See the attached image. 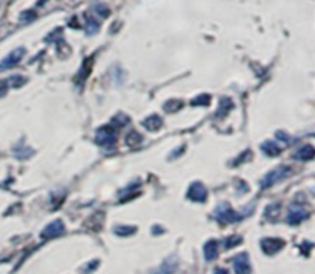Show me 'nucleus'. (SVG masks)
<instances>
[{
  "label": "nucleus",
  "mask_w": 315,
  "mask_h": 274,
  "mask_svg": "<svg viewBox=\"0 0 315 274\" xmlns=\"http://www.w3.org/2000/svg\"><path fill=\"white\" fill-rule=\"evenodd\" d=\"M290 172H292V169H290V166L287 165H281V166H277L274 168L272 171H269L266 176L260 180V187L261 188H269L272 185H275L277 182H281L283 179H286L287 176H290Z\"/></svg>",
  "instance_id": "f257e3e1"
},
{
  "label": "nucleus",
  "mask_w": 315,
  "mask_h": 274,
  "mask_svg": "<svg viewBox=\"0 0 315 274\" xmlns=\"http://www.w3.org/2000/svg\"><path fill=\"white\" fill-rule=\"evenodd\" d=\"M214 219L220 223H234L243 219V214L234 211L228 204H220L214 210Z\"/></svg>",
  "instance_id": "f03ea898"
},
{
  "label": "nucleus",
  "mask_w": 315,
  "mask_h": 274,
  "mask_svg": "<svg viewBox=\"0 0 315 274\" xmlns=\"http://www.w3.org/2000/svg\"><path fill=\"white\" fill-rule=\"evenodd\" d=\"M117 142V134L112 127H102L95 133V143L99 146H112Z\"/></svg>",
  "instance_id": "7ed1b4c3"
},
{
  "label": "nucleus",
  "mask_w": 315,
  "mask_h": 274,
  "mask_svg": "<svg viewBox=\"0 0 315 274\" xmlns=\"http://www.w3.org/2000/svg\"><path fill=\"white\" fill-rule=\"evenodd\" d=\"M188 199H189V201H192V202H197V204L206 202V199H208V190H206V187L202 182H194V184H191V187L188 190Z\"/></svg>",
  "instance_id": "20e7f679"
},
{
  "label": "nucleus",
  "mask_w": 315,
  "mask_h": 274,
  "mask_svg": "<svg viewBox=\"0 0 315 274\" xmlns=\"http://www.w3.org/2000/svg\"><path fill=\"white\" fill-rule=\"evenodd\" d=\"M260 246H261V250H263V253H264V254H268V256H274V254H277L278 251H281V250H283V246H284V240L277 239V237H266V239H261Z\"/></svg>",
  "instance_id": "39448f33"
},
{
  "label": "nucleus",
  "mask_w": 315,
  "mask_h": 274,
  "mask_svg": "<svg viewBox=\"0 0 315 274\" xmlns=\"http://www.w3.org/2000/svg\"><path fill=\"white\" fill-rule=\"evenodd\" d=\"M65 233V225L60 219L57 220H53L51 223H48L45 227V230L42 231L40 237L45 239V240H50V239H54V237H59Z\"/></svg>",
  "instance_id": "423d86ee"
},
{
  "label": "nucleus",
  "mask_w": 315,
  "mask_h": 274,
  "mask_svg": "<svg viewBox=\"0 0 315 274\" xmlns=\"http://www.w3.org/2000/svg\"><path fill=\"white\" fill-rule=\"evenodd\" d=\"M25 53H27V49L23 46L16 48L14 51H11L2 62H0V71H5V69H10V68L16 66L22 60V57L25 56Z\"/></svg>",
  "instance_id": "0eeeda50"
},
{
  "label": "nucleus",
  "mask_w": 315,
  "mask_h": 274,
  "mask_svg": "<svg viewBox=\"0 0 315 274\" xmlns=\"http://www.w3.org/2000/svg\"><path fill=\"white\" fill-rule=\"evenodd\" d=\"M309 217V211L304 210L301 205H290L289 208V213H287V223H290V225H298V223H301L304 219Z\"/></svg>",
  "instance_id": "6e6552de"
},
{
  "label": "nucleus",
  "mask_w": 315,
  "mask_h": 274,
  "mask_svg": "<svg viewBox=\"0 0 315 274\" xmlns=\"http://www.w3.org/2000/svg\"><path fill=\"white\" fill-rule=\"evenodd\" d=\"M232 266H234V271L238 274L251 272V262H249L248 253H240L238 256H235L232 259Z\"/></svg>",
  "instance_id": "1a4fd4ad"
},
{
  "label": "nucleus",
  "mask_w": 315,
  "mask_h": 274,
  "mask_svg": "<svg viewBox=\"0 0 315 274\" xmlns=\"http://www.w3.org/2000/svg\"><path fill=\"white\" fill-rule=\"evenodd\" d=\"M141 125H143V128H146L148 131L154 133V131H159L163 127V120H162L160 116L152 114V116L146 117L144 120H141Z\"/></svg>",
  "instance_id": "9d476101"
},
{
  "label": "nucleus",
  "mask_w": 315,
  "mask_h": 274,
  "mask_svg": "<svg viewBox=\"0 0 315 274\" xmlns=\"http://www.w3.org/2000/svg\"><path fill=\"white\" fill-rule=\"evenodd\" d=\"M203 256L208 262L217 259L219 256V242L217 240H208L203 246Z\"/></svg>",
  "instance_id": "9b49d317"
},
{
  "label": "nucleus",
  "mask_w": 315,
  "mask_h": 274,
  "mask_svg": "<svg viewBox=\"0 0 315 274\" xmlns=\"http://www.w3.org/2000/svg\"><path fill=\"white\" fill-rule=\"evenodd\" d=\"M260 148H261V151H263L266 156H269V157H277V156L281 154V148H280L275 142H272V140L263 142V143L260 145Z\"/></svg>",
  "instance_id": "f8f14e48"
},
{
  "label": "nucleus",
  "mask_w": 315,
  "mask_h": 274,
  "mask_svg": "<svg viewBox=\"0 0 315 274\" xmlns=\"http://www.w3.org/2000/svg\"><path fill=\"white\" fill-rule=\"evenodd\" d=\"M99 30H100V23H99V20H97L94 16H91L89 13H86V14H85V31L88 33V36L95 34Z\"/></svg>",
  "instance_id": "ddd939ff"
},
{
  "label": "nucleus",
  "mask_w": 315,
  "mask_h": 274,
  "mask_svg": "<svg viewBox=\"0 0 315 274\" xmlns=\"http://www.w3.org/2000/svg\"><path fill=\"white\" fill-rule=\"evenodd\" d=\"M315 156V149L312 145H303L298 151L294 154V159L297 160H312Z\"/></svg>",
  "instance_id": "4468645a"
},
{
  "label": "nucleus",
  "mask_w": 315,
  "mask_h": 274,
  "mask_svg": "<svg viewBox=\"0 0 315 274\" xmlns=\"http://www.w3.org/2000/svg\"><path fill=\"white\" fill-rule=\"evenodd\" d=\"M232 101H229L228 97H223L220 101V110L219 113H215V117H222V116H226V113H229V110L232 108Z\"/></svg>",
  "instance_id": "2eb2a0df"
},
{
  "label": "nucleus",
  "mask_w": 315,
  "mask_h": 274,
  "mask_svg": "<svg viewBox=\"0 0 315 274\" xmlns=\"http://www.w3.org/2000/svg\"><path fill=\"white\" fill-rule=\"evenodd\" d=\"M211 104V96L209 94H200L194 101H191L192 107H209Z\"/></svg>",
  "instance_id": "dca6fc26"
},
{
  "label": "nucleus",
  "mask_w": 315,
  "mask_h": 274,
  "mask_svg": "<svg viewBox=\"0 0 315 274\" xmlns=\"http://www.w3.org/2000/svg\"><path fill=\"white\" fill-rule=\"evenodd\" d=\"M182 107H183V102L182 101H177V99H173V101H168L166 104H165V111L166 113H177L179 110H182Z\"/></svg>",
  "instance_id": "f3484780"
},
{
  "label": "nucleus",
  "mask_w": 315,
  "mask_h": 274,
  "mask_svg": "<svg viewBox=\"0 0 315 274\" xmlns=\"http://www.w3.org/2000/svg\"><path fill=\"white\" fill-rule=\"evenodd\" d=\"M126 143L129 145V146H135V145H140L141 142H143V136L140 134V133H137V131H131L128 136H126Z\"/></svg>",
  "instance_id": "a211bd4d"
},
{
  "label": "nucleus",
  "mask_w": 315,
  "mask_h": 274,
  "mask_svg": "<svg viewBox=\"0 0 315 274\" xmlns=\"http://www.w3.org/2000/svg\"><path fill=\"white\" fill-rule=\"evenodd\" d=\"M135 227H129V225H118V227H115L114 228V233L117 234V236H131V234H134L135 233Z\"/></svg>",
  "instance_id": "6ab92c4d"
},
{
  "label": "nucleus",
  "mask_w": 315,
  "mask_h": 274,
  "mask_svg": "<svg viewBox=\"0 0 315 274\" xmlns=\"http://www.w3.org/2000/svg\"><path fill=\"white\" fill-rule=\"evenodd\" d=\"M278 213H280V205L272 204V205H269L268 208L264 210V217H268L269 220H274L278 216Z\"/></svg>",
  "instance_id": "aec40b11"
},
{
  "label": "nucleus",
  "mask_w": 315,
  "mask_h": 274,
  "mask_svg": "<svg viewBox=\"0 0 315 274\" xmlns=\"http://www.w3.org/2000/svg\"><path fill=\"white\" fill-rule=\"evenodd\" d=\"M241 242H243V239H241L240 236H232V237H228V239H226L225 246H226V248H234V246L240 245Z\"/></svg>",
  "instance_id": "412c9836"
},
{
  "label": "nucleus",
  "mask_w": 315,
  "mask_h": 274,
  "mask_svg": "<svg viewBox=\"0 0 315 274\" xmlns=\"http://www.w3.org/2000/svg\"><path fill=\"white\" fill-rule=\"evenodd\" d=\"M92 11L94 13H97V14H99L100 17H108L109 16V10L105 7V5H95V7H92Z\"/></svg>",
  "instance_id": "4be33fe9"
},
{
  "label": "nucleus",
  "mask_w": 315,
  "mask_h": 274,
  "mask_svg": "<svg viewBox=\"0 0 315 274\" xmlns=\"http://www.w3.org/2000/svg\"><path fill=\"white\" fill-rule=\"evenodd\" d=\"M36 19V13L34 11H23L22 14H20V20L22 22H25V23H28V22H31V20H34Z\"/></svg>",
  "instance_id": "5701e85b"
},
{
  "label": "nucleus",
  "mask_w": 315,
  "mask_h": 274,
  "mask_svg": "<svg viewBox=\"0 0 315 274\" xmlns=\"http://www.w3.org/2000/svg\"><path fill=\"white\" fill-rule=\"evenodd\" d=\"M10 82H13L14 86H20V85H23V83L27 82V79H25V77H22V76H13V77L10 79Z\"/></svg>",
  "instance_id": "b1692460"
},
{
  "label": "nucleus",
  "mask_w": 315,
  "mask_h": 274,
  "mask_svg": "<svg viewBox=\"0 0 315 274\" xmlns=\"http://www.w3.org/2000/svg\"><path fill=\"white\" fill-rule=\"evenodd\" d=\"M8 93V80H0V97Z\"/></svg>",
  "instance_id": "393cba45"
},
{
  "label": "nucleus",
  "mask_w": 315,
  "mask_h": 274,
  "mask_svg": "<svg viewBox=\"0 0 315 274\" xmlns=\"http://www.w3.org/2000/svg\"><path fill=\"white\" fill-rule=\"evenodd\" d=\"M277 139H280V140H283V142H290V137L287 136V134H284L283 131H277Z\"/></svg>",
  "instance_id": "a878e982"
}]
</instances>
